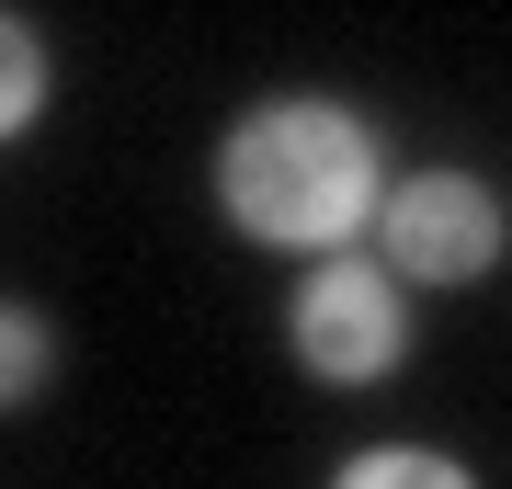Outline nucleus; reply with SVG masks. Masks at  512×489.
<instances>
[{
  "mask_svg": "<svg viewBox=\"0 0 512 489\" xmlns=\"http://www.w3.org/2000/svg\"><path fill=\"white\" fill-rule=\"evenodd\" d=\"M217 217L251 239V251H296V262H330V251H365L376 239V205H387V148L353 103L330 91H285V103H251L239 126L217 137Z\"/></svg>",
  "mask_w": 512,
  "mask_h": 489,
  "instance_id": "f257e3e1",
  "label": "nucleus"
},
{
  "mask_svg": "<svg viewBox=\"0 0 512 489\" xmlns=\"http://www.w3.org/2000/svg\"><path fill=\"white\" fill-rule=\"evenodd\" d=\"M285 353L319 387H387L410 364V285L376 251H330L285 296Z\"/></svg>",
  "mask_w": 512,
  "mask_h": 489,
  "instance_id": "f03ea898",
  "label": "nucleus"
},
{
  "mask_svg": "<svg viewBox=\"0 0 512 489\" xmlns=\"http://www.w3.org/2000/svg\"><path fill=\"white\" fill-rule=\"evenodd\" d=\"M501 251H512V217H501V194L478 171H399L387 182L376 262L399 273V285L456 296V285H478V273H501Z\"/></svg>",
  "mask_w": 512,
  "mask_h": 489,
  "instance_id": "7ed1b4c3",
  "label": "nucleus"
},
{
  "mask_svg": "<svg viewBox=\"0 0 512 489\" xmlns=\"http://www.w3.org/2000/svg\"><path fill=\"white\" fill-rule=\"evenodd\" d=\"M330 489H478V467L444 444H365V455L330 467Z\"/></svg>",
  "mask_w": 512,
  "mask_h": 489,
  "instance_id": "20e7f679",
  "label": "nucleus"
},
{
  "mask_svg": "<svg viewBox=\"0 0 512 489\" xmlns=\"http://www.w3.org/2000/svg\"><path fill=\"white\" fill-rule=\"evenodd\" d=\"M46 387H57V330H46V308L0 296V421H12V410H35Z\"/></svg>",
  "mask_w": 512,
  "mask_h": 489,
  "instance_id": "39448f33",
  "label": "nucleus"
},
{
  "mask_svg": "<svg viewBox=\"0 0 512 489\" xmlns=\"http://www.w3.org/2000/svg\"><path fill=\"white\" fill-rule=\"evenodd\" d=\"M35 114H46V46H35L23 12H0V148L35 126Z\"/></svg>",
  "mask_w": 512,
  "mask_h": 489,
  "instance_id": "423d86ee",
  "label": "nucleus"
}]
</instances>
